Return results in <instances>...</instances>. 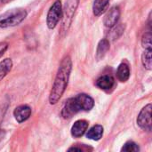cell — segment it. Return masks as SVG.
I'll return each instance as SVG.
<instances>
[{"instance_id":"obj_1","label":"cell","mask_w":152,"mask_h":152,"mask_svg":"<svg viewBox=\"0 0 152 152\" xmlns=\"http://www.w3.org/2000/svg\"><path fill=\"white\" fill-rule=\"evenodd\" d=\"M71 69H72L71 59L69 56H65L60 64L56 77L53 85V88L49 95V102L52 105L56 104L63 95L69 84Z\"/></svg>"},{"instance_id":"obj_2","label":"cell","mask_w":152,"mask_h":152,"mask_svg":"<svg viewBox=\"0 0 152 152\" xmlns=\"http://www.w3.org/2000/svg\"><path fill=\"white\" fill-rule=\"evenodd\" d=\"M27 17V12L22 8L11 9L0 15V28H9L19 25Z\"/></svg>"},{"instance_id":"obj_3","label":"cell","mask_w":152,"mask_h":152,"mask_svg":"<svg viewBox=\"0 0 152 152\" xmlns=\"http://www.w3.org/2000/svg\"><path fill=\"white\" fill-rule=\"evenodd\" d=\"M79 0H66L64 8L62 10V29L64 32H66L72 21L73 15L76 12V9L78 5Z\"/></svg>"},{"instance_id":"obj_4","label":"cell","mask_w":152,"mask_h":152,"mask_svg":"<svg viewBox=\"0 0 152 152\" xmlns=\"http://www.w3.org/2000/svg\"><path fill=\"white\" fill-rule=\"evenodd\" d=\"M62 15V5L60 0H56L53 5L50 7L49 12L47 13L46 18V24L50 29H53L58 24L60 19Z\"/></svg>"},{"instance_id":"obj_5","label":"cell","mask_w":152,"mask_h":152,"mask_svg":"<svg viewBox=\"0 0 152 152\" xmlns=\"http://www.w3.org/2000/svg\"><path fill=\"white\" fill-rule=\"evenodd\" d=\"M151 103H149L141 110L137 118L138 126L148 132L151 131Z\"/></svg>"},{"instance_id":"obj_6","label":"cell","mask_w":152,"mask_h":152,"mask_svg":"<svg viewBox=\"0 0 152 152\" xmlns=\"http://www.w3.org/2000/svg\"><path fill=\"white\" fill-rule=\"evenodd\" d=\"M80 110H81L77 102L76 98H70L65 102L64 107L62 109L61 115L64 118H69L75 114H77V112H79Z\"/></svg>"},{"instance_id":"obj_7","label":"cell","mask_w":152,"mask_h":152,"mask_svg":"<svg viewBox=\"0 0 152 152\" xmlns=\"http://www.w3.org/2000/svg\"><path fill=\"white\" fill-rule=\"evenodd\" d=\"M120 17V10L118 6H113L110 9L104 18V24L108 28H112L118 24V19Z\"/></svg>"},{"instance_id":"obj_8","label":"cell","mask_w":152,"mask_h":152,"mask_svg":"<svg viewBox=\"0 0 152 152\" xmlns=\"http://www.w3.org/2000/svg\"><path fill=\"white\" fill-rule=\"evenodd\" d=\"M75 98H76L77 102V104H78V106H79L81 110L89 111L94 106V99L92 97H90L89 95H87V94H78Z\"/></svg>"},{"instance_id":"obj_9","label":"cell","mask_w":152,"mask_h":152,"mask_svg":"<svg viewBox=\"0 0 152 152\" xmlns=\"http://www.w3.org/2000/svg\"><path fill=\"white\" fill-rule=\"evenodd\" d=\"M31 115V109L28 105H20L17 107L13 111V116L15 119L19 122L26 121Z\"/></svg>"},{"instance_id":"obj_10","label":"cell","mask_w":152,"mask_h":152,"mask_svg":"<svg viewBox=\"0 0 152 152\" xmlns=\"http://www.w3.org/2000/svg\"><path fill=\"white\" fill-rule=\"evenodd\" d=\"M88 128V122L86 120H77L71 127V134L75 138H79L85 134Z\"/></svg>"},{"instance_id":"obj_11","label":"cell","mask_w":152,"mask_h":152,"mask_svg":"<svg viewBox=\"0 0 152 152\" xmlns=\"http://www.w3.org/2000/svg\"><path fill=\"white\" fill-rule=\"evenodd\" d=\"M114 78L111 76L104 75L101 77H99L96 81V86L102 90H110L114 86Z\"/></svg>"},{"instance_id":"obj_12","label":"cell","mask_w":152,"mask_h":152,"mask_svg":"<svg viewBox=\"0 0 152 152\" xmlns=\"http://www.w3.org/2000/svg\"><path fill=\"white\" fill-rule=\"evenodd\" d=\"M110 0H94L93 4V12L95 16L102 15L108 8Z\"/></svg>"},{"instance_id":"obj_13","label":"cell","mask_w":152,"mask_h":152,"mask_svg":"<svg viewBox=\"0 0 152 152\" xmlns=\"http://www.w3.org/2000/svg\"><path fill=\"white\" fill-rule=\"evenodd\" d=\"M103 135V127L100 125L94 126L86 134V137L93 141H99Z\"/></svg>"},{"instance_id":"obj_14","label":"cell","mask_w":152,"mask_h":152,"mask_svg":"<svg viewBox=\"0 0 152 152\" xmlns=\"http://www.w3.org/2000/svg\"><path fill=\"white\" fill-rule=\"evenodd\" d=\"M118 79L121 82H126L129 79L130 77V69L126 63H121L117 70Z\"/></svg>"},{"instance_id":"obj_15","label":"cell","mask_w":152,"mask_h":152,"mask_svg":"<svg viewBox=\"0 0 152 152\" xmlns=\"http://www.w3.org/2000/svg\"><path fill=\"white\" fill-rule=\"evenodd\" d=\"M110 49V41L108 39H102L99 42L98 44V47H97V51H96V58L97 60H102L105 54L107 53V52Z\"/></svg>"},{"instance_id":"obj_16","label":"cell","mask_w":152,"mask_h":152,"mask_svg":"<svg viewBox=\"0 0 152 152\" xmlns=\"http://www.w3.org/2000/svg\"><path fill=\"white\" fill-rule=\"evenodd\" d=\"M12 67V61L11 59H4L0 62V81L11 71Z\"/></svg>"},{"instance_id":"obj_17","label":"cell","mask_w":152,"mask_h":152,"mask_svg":"<svg viewBox=\"0 0 152 152\" xmlns=\"http://www.w3.org/2000/svg\"><path fill=\"white\" fill-rule=\"evenodd\" d=\"M125 30V27L121 24H118V25H115L111 28V30L109 32L108 34V37L109 39L108 40H115V39H118L124 32Z\"/></svg>"},{"instance_id":"obj_18","label":"cell","mask_w":152,"mask_h":152,"mask_svg":"<svg viewBox=\"0 0 152 152\" xmlns=\"http://www.w3.org/2000/svg\"><path fill=\"white\" fill-rule=\"evenodd\" d=\"M151 53V49H145L144 53L142 55V65L148 70H151L152 69Z\"/></svg>"},{"instance_id":"obj_19","label":"cell","mask_w":152,"mask_h":152,"mask_svg":"<svg viewBox=\"0 0 152 152\" xmlns=\"http://www.w3.org/2000/svg\"><path fill=\"white\" fill-rule=\"evenodd\" d=\"M151 38H152V35L151 31L146 32V33L143 35L142 39V46H143L145 49H151V46H152Z\"/></svg>"},{"instance_id":"obj_20","label":"cell","mask_w":152,"mask_h":152,"mask_svg":"<svg viewBox=\"0 0 152 152\" xmlns=\"http://www.w3.org/2000/svg\"><path fill=\"white\" fill-rule=\"evenodd\" d=\"M139 151H140V149H139L138 145L136 143H134V142H127L121 149V151L125 152H136Z\"/></svg>"},{"instance_id":"obj_21","label":"cell","mask_w":152,"mask_h":152,"mask_svg":"<svg viewBox=\"0 0 152 152\" xmlns=\"http://www.w3.org/2000/svg\"><path fill=\"white\" fill-rule=\"evenodd\" d=\"M7 48H8V44L6 42H1L0 43V58L3 56L4 52L7 50Z\"/></svg>"},{"instance_id":"obj_22","label":"cell","mask_w":152,"mask_h":152,"mask_svg":"<svg viewBox=\"0 0 152 152\" xmlns=\"http://www.w3.org/2000/svg\"><path fill=\"white\" fill-rule=\"evenodd\" d=\"M69 151H83V150L81 148H77V147H72V148H69L68 150Z\"/></svg>"},{"instance_id":"obj_23","label":"cell","mask_w":152,"mask_h":152,"mask_svg":"<svg viewBox=\"0 0 152 152\" xmlns=\"http://www.w3.org/2000/svg\"><path fill=\"white\" fill-rule=\"evenodd\" d=\"M4 134H5L4 131V130H2V129H0V141H2V140H3V138L4 137Z\"/></svg>"},{"instance_id":"obj_24","label":"cell","mask_w":152,"mask_h":152,"mask_svg":"<svg viewBox=\"0 0 152 152\" xmlns=\"http://www.w3.org/2000/svg\"><path fill=\"white\" fill-rule=\"evenodd\" d=\"M4 1H6V0H4Z\"/></svg>"}]
</instances>
